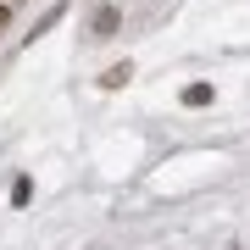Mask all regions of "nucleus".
Listing matches in <instances>:
<instances>
[{
  "label": "nucleus",
  "instance_id": "nucleus-3",
  "mask_svg": "<svg viewBox=\"0 0 250 250\" xmlns=\"http://www.w3.org/2000/svg\"><path fill=\"white\" fill-rule=\"evenodd\" d=\"M0 28H6V6H0Z\"/></svg>",
  "mask_w": 250,
  "mask_h": 250
},
{
  "label": "nucleus",
  "instance_id": "nucleus-1",
  "mask_svg": "<svg viewBox=\"0 0 250 250\" xmlns=\"http://www.w3.org/2000/svg\"><path fill=\"white\" fill-rule=\"evenodd\" d=\"M206 100H211V89H206V83H189V89H184V106H206Z\"/></svg>",
  "mask_w": 250,
  "mask_h": 250
},
{
  "label": "nucleus",
  "instance_id": "nucleus-2",
  "mask_svg": "<svg viewBox=\"0 0 250 250\" xmlns=\"http://www.w3.org/2000/svg\"><path fill=\"white\" fill-rule=\"evenodd\" d=\"M111 28H117V11H100V17H95V39H106Z\"/></svg>",
  "mask_w": 250,
  "mask_h": 250
}]
</instances>
